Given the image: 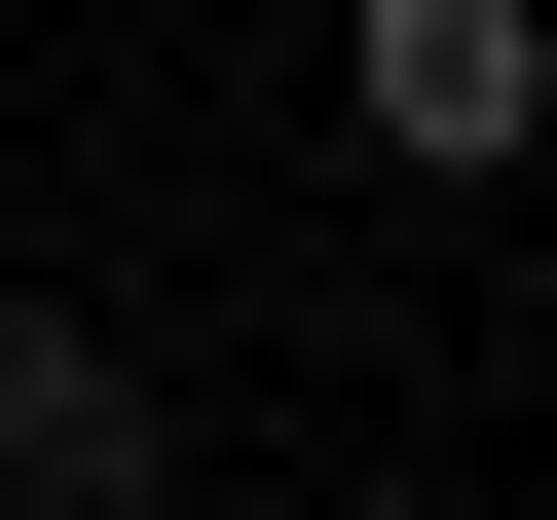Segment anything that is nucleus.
Returning a JSON list of instances; mask_svg holds the SVG:
<instances>
[{
	"label": "nucleus",
	"instance_id": "1",
	"mask_svg": "<svg viewBox=\"0 0 557 520\" xmlns=\"http://www.w3.org/2000/svg\"><path fill=\"white\" fill-rule=\"evenodd\" d=\"M335 112H372L409 186H520V149H557V0H335Z\"/></svg>",
	"mask_w": 557,
	"mask_h": 520
},
{
	"label": "nucleus",
	"instance_id": "2",
	"mask_svg": "<svg viewBox=\"0 0 557 520\" xmlns=\"http://www.w3.org/2000/svg\"><path fill=\"white\" fill-rule=\"evenodd\" d=\"M0 520H112V335L0 298Z\"/></svg>",
	"mask_w": 557,
	"mask_h": 520
}]
</instances>
